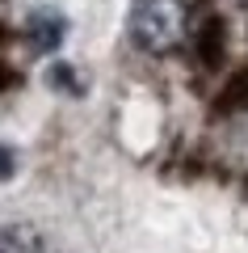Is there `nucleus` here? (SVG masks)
I'll list each match as a JSON object with an SVG mask.
<instances>
[{"label": "nucleus", "mask_w": 248, "mask_h": 253, "mask_svg": "<svg viewBox=\"0 0 248 253\" xmlns=\"http://www.w3.org/2000/svg\"><path fill=\"white\" fill-rule=\"evenodd\" d=\"M0 253H42V241H38L34 228L9 224V228H0Z\"/></svg>", "instance_id": "obj_3"}, {"label": "nucleus", "mask_w": 248, "mask_h": 253, "mask_svg": "<svg viewBox=\"0 0 248 253\" xmlns=\"http://www.w3.org/2000/svg\"><path fill=\"white\" fill-rule=\"evenodd\" d=\"M185 21H189L185 0H135L131 38L143 51L164 55V51H173V46L185 38Z\"/></svg>", "instance_id": "obj_1"}, {"label": "nucleus", "mask_w": 248, "mask_h": 253, "mask_svg": "<svg viewBox=\"0 0 248 253\" xmlns=\"http://www.w3.org/2000/svg\"><path fill=\"white\" fill-rule=\"evenodd\" d=\"M63 34H68V21H63V13L59 9H34L30 13V21H26V38H30V46L34 51H55V46L63 42Z\"/></svg>", "instance_id": "obj_2"}, {"label": "nucleus", "mask_w": 248, "mask_h": 253, "mask_svg": "<svg viewBox=\"0 0 248 253\" xmlns=\"http://www.w3.org/2000/svg\"><path fill=\"white\" fill-rule=\"evenodd\" d=\"M13 169H17V156H13V148H9V144H0V181L9 177Z\"/></svg>", "instance_id": "obj_4"}]
</instances>
